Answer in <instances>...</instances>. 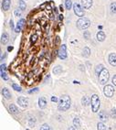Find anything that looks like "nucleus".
Masks as SVG:
<instances>
[{
  "mask_svg": "<svg viewBox=\"0 0 116 130\" xmlns=\"http://www.w3.org/2000/svg\"><path fill=\"white\" fill-rule=\"evenodd\" d=\"M70 104H71V100L70 97L68 95H62L59 103V110L61 111H67L70 107Z\"/></svg>",
  "mask_w": 116,
  "mask_h": 130,
  "instance_id": "1",
  "label": "nucleus"
},
{
  "mask_svg": "<svg viewBox=\"0 0 116 130\" xmlns=\"http://www.w3.org/2000/svg\"><path fill=\"white\" fill-rule=\"evenodd\" d=\"M91 109H92L93 113H97L100 108L101 102L100 98L97 94H93L91 98Z\"/></svg>",
  "mask_w": 116,
  "mask_h": 130,
  "instance_id": "2",
  "label": "nucleus"
},
{
  "mask_svg": "<svg viewBox=\"0 0 116 130\" xmlns=\"http://www.w3.org/2000/svg\"><path fill=\"white\" fill-rule=\"evenodd\" d=\"M109 78H110L109 71L104 68V69L102 71V72L99 74V82H100L101 84H105L107 82L109 81Z\"/></svg>",
  "mask_w": 116,
  "mask_h": 130,
  "instance_id": "3",
  "label": "nucleus"
},
{
  "mask_svg": "<svg viewBox=\"0 0 116 130\" xmlns=\"http://www.w3.org/2000/svg\"><path fill=\"white\" fill-rule=\"evenodd\" d=\"M91 25V21L89 20L88 19L83 18V19H80L79 20L77 21V27L80 29H86L87 28H89Z\"/></svg>",
  "mask_w": 116,
  "mask_h": 130,
  "instance_id": "4",
  "label": "nucleus"
},
{
  "mask_svg": "<svg viewBox=\"0 0 116 130\" xmlns=\"http://www.w3.org/2000/svg\"><path fill=\"white\" fill-rule=\"evenodd\" d=\"M103 93L107 97H111L114 93V88L111 85H106L103 88Z\"/></svg>",
  "mask_w": 116,
  "mask_h": 130,
  "instance_id": "5",
  "label": "nucleus"
},
{
  "mask_svg": "<svg viewBox=\"0 0 116 130\" xmlns=\"http://www.w3.org/2000/svg\"><path fill=\"white\" fill-rule=\"evenodd\" d=\"M73 9H74V13L77 15L78 17H83L84 16V11L82 9V7L78 4V3H75L73 5Z\"/></svg>",
  "mask_w": 116,
  "mask_h": 130,
  "instance_id": "6",
  "label": "nucleus"
},
{
  "mask_svg": "<svg viewBox=\"0 0 116 130\" xmlns=\"http://www.w3.org/2000/svg\"><path fill=\"white\" fill-rule=\"evenodd\" d=\"M59 58L61 60H65L67 58V47L66 45H61L59 51Z\"/></svg>",
  "mask_w": 116,
  "mask_h": 130,
  "instance_id": "7",
  "label": "nucleus"
},
{
  "mask_svg": "<svg viewBox=\"0 0 116 130\" xmlns=\"http://www.w3.org/2000/svg\"><path fill=\"white\" fill-rule=\"evenodd\" d=\"M17 103L18 105L22 107H27L28 105V100L25 97H19L17 99Z\"/></svg>",
  "mask_w": 116,
  "mask_h": 130,
  "instance_id": "8",
  "label": "nucleus"
},
{
  "mask_svg": "<svg viewBox=\"0 0 116 130\" xmlns=\"http://www.w3.org/2000/svg\"><path fill=\"white\" fill-rule=\"evenodd\" d=\"M25 19H20V20L18 21V23H17V25H16V28H15V31H16V33H18L21 31V29L24 28V26H25Z\"/></svg>",
  "mask_w": 116,
  "mask_h": 130,
  "instance_id": "9",
  "label": "nucleus"
},
{
  "mask_svg": "<svg viewBox=\"0 0 116 130\" xmlns=\"http://www.w3.org/2000/svg\"><path fill=\"white\" fill-rule=\"evenodd\" d=\"M99 118L102 122H105V121L108 120V114H107L106 112L104 110H102L99 113Z\"/></svg>",
  "mask_w": 116,
  "mask_h": 130,
  "instance_id": "10",
  "label": "nucleus"
},
{
  "mask_svg": "<svg viewBox=\"0 0 116 130\" xmlns=\"http://www.w3.org/2000/svg\"><path fill=\"white\" fill-rule=\"evenodd\" d=\"M10 4H11V1L10 0H3L2 1V9L4 11H7L9 9Z\"/></svg>",
  "mask_w": 116,
  "mask_h": 130,
  "instance_id": "11",
  "label": "nucleus"
},
{
  "mask_svg": "<svg viewBox=\"0 0 116 130\" xmlns=\"http://www.w3.org/2000/svg\"><path fill=\"white\" fill-rule=\"evenodd\" d=\"M0 72H1V77H2L5 81H7V80H8V77H7V72H6V65L5 64H1Z\"/></svg>",
  "mask_w": 116,
  "mask_h": 130,
  "instance_id": "12",
  "label": "nucleus"
},
{
  "mask_svg": "<svg viewBox=\"0 0 116 130\" xmlns=\"http://www.w3.org/2000/svg\"><path fill=\"white\" fill-rule=\"evenodd\" d=\"M109 62L111 66H116V54L111 53L109 55Z\"/></svg>",
  "mask_w": 116,
  "mask_h": 130,
  "instance_id": "13",
  "label": "nucleus"
},
{
  "mask_svg": "<svg viewBox=\"0 0 116 130\" xmlns=\"http://www.w3.org/2000/svg\"><path fill=\"white\" fill-rule=\"evenodd\" d=\"M2 94L6 99H7V100L11 99V93H10V92L8 91V89L7 88H3L2 89Z\"/></svg>",
  "mask_w": 116,
  "mask_h": 130,
  "instance_id": "14",
  "label": "nucleus"
},
{
  "mask_svg": "<svg viewBox=\"0 0 116 130\" xmlns=\"http://www.w3.org/2000/svg\"><path fill=\"white\" fill-rule=\"evenodd\" d=\"M81 4L84 8H90L92 5V0H81Z\"/></svg>",
  "mask_w": 116,
  "mask_h": 130,
  "instance_id": "15",
  "label": "nucleus"
},
{
  "mask_svg": "<svg viewBox=\"0 0 116 130\" xmlns=\"http://www.w3.org/2000/svg\"><path fill=\"white\" fill-rule=\"evenodd\" d=\"M9 40V36H8V34L7 33H3L2 36H1V43L2 44H7V41Z\"/></svg>",
  "mask_w": 116,
  "mask_h": 130,
  "instance_id": "16",
  "label": "nucleus"
},
{
  "mask_svg": "<svg viewBox=\"0 0 116 130\" xmlns=\"http://www.w3.org/2000/svg\"><path fill=\"white\" fill-rule=\"evenodd\" d=\"M38 105H40V108H45L47 105V102L46 100H45L44 97H41L38 99Z\"/></svg>",
  "mask_w": 116,
  "mask_h": 130,
  "instance_id": "17",
  "label": "nucleus"
},
{
  "mask_svg": "<svg viewBox=\"0 0 116 130\" xmlns=\"http://www.w3.org/2000/svg\"><path fill=\"white\" fill-rule=\"evenodd\" d=\"M90 102H91V99H90L88 96H83L82 99H81V104H82L84 106H87V105L90 104Z\"/></svg>",
  "mask_w": 116,
  "mask_h": 130,
  "instance_id": "18",
  "label": "nucleus"
},
{
  "mask_svg": "<svg viewBox=\"0 0 116 130\" xmlns=\"http://www.w3.org/2000/svg\"><path fill=\"white\" fill-rule=\"evenodd\" d=\"M97 40L99 41H103L105 40V34L104 32H102V31H100V32L97 33Z\"/></svg>",
  "mask_w": 116,
  "mask_h": 130,
  "instance_id": "19",
  "label": "nucleus"
},
{
  "mask_svg": "<svg viewBox=\"0 0 116 130\" xmlns=\"http://www.w3.org/2000/svg\"><path fill=\"white\" fill-rule=\"evenodd\" d=\"M9 111L11 112L12 114H17V113H18V109H17V107L15 105H9Z\"/></svg>",
  "mask_w": 116,
  "mask_h": 130,
  "instance_id": "20",
  "label": "nucleus"
},
{
  "mask_svg": "<svg viewBox=\"0 0 116 130\" xmlns=\"http://www.w3.org/2000/svg\"><path fill=\"white\" fill-rule=\"evenodd\" d=\"M61 72H62V67H61V66H60V65L56 66V67L53 69V73H54V74H60Z\"/></svg>",
  "mask_w": 116,
  "mask_h": 130,
  "instance_id": "21",
  "label": "nucleus"
},
{
  "mask_svg": "<svg viewBox=\"0 0 116 130\" xmlns=\"http://www.w3.org/2000/svg\"><path fill=\"white\" fill-rule=\"evenodd\" d=\"M103 69H104V68H103V65H102V64L97 65V66H96V68H95V73L97 75H99L101 72H102V71L103 70Z\"/></svg>",
  "mask_w": 116,
  "mask_h": 130,
  "instance_id": "22",
  "label": "nucleus"
},
{
  "mask_svg": "<svg viewBox=\"0 0 116 130\" xmlns=\"http://www.w3.org/2000/svg\"><path fill=\"white\" fill-rule=\"evenodd\" d=\"M73 125H74L75 127H77V128L81 127V121H80V118H78V117H75L74 120H73Z\"/></svg>",
  "mask_w": 116,
  "mask_h": 130,
  "instance_id": "23",
  "label": "nucleus"
},
{
  "mask_svg": "<svg viewBox=\"0 0 116 130\" xmlns=\"http://www.w3.org/2000/svg\"><path fill=\"white\" fill-rule=\"evenodd\" d=\"M97 129L98 130H106V125L103 124V122H100L97 125Z\"/></svg>",
  "mask_w": 116,
  "mask_h": 130,
  "instance_id": "24",
  "label": "nucleus"
},
{
  "mask_svg": "<svg viewBox=\"0 0 116 130\" xmlns=\"http://www.w3.org/2000/svg\"><path fill=\"white\" fill-rule=\"evenodd\" d=\"M18 5H19V8H20L22 11H23V10H25L26 7H27V6H26V3L24 2L23 0H19Z\"/></svg>",
  "mask_w": 116,
  "mask_h": 130,
  "instance_id": "25",
  "label": "nucleus"
},
{
  "mask_svg": "<svg viewBox=\"0 0 116 130\" xmlns=\"http://www.w3.org/2000/svg\"><path fill=\"white\" fill-rule=\"evenodd\" d=\"M82 55H83L84 57H89V56L91 55V50L89 49V48H84Z\"/></svg>",
  "mask_w": 116,
  "mask_h": 130,
  "instance_id": "26",
  "label": "nucleus"
},
{
  "mask_svg": "<svg viewBox=\"0 0 116 130\" xmlns=\"http://www.w3.org/2000/svg\"><path fill=\"white\" fill-rule=\"evenodd\" d=\"M35 123H36L35 117H29V118H28V125H30L31 127H33V126L35 125Z\"/></svg>",
  "mask_w": 116,
  "mask_h": 130,
  "instance_id": "27",
  "label": "nucleus"
},
{
  "mask_svg": "<svg viewBox=\"0 0 116 130\" xmlns=\"http://www.w3.org/2000/svg\"><path fill=\"white\" fill-rule=\"evenodd\" d=\"M65 6H66V9L70 10V8H71V6H72L71 0H66V1H65Z\"/></svg>",
  "mask_w": 116,
  "mask_h": 130,
  "instance_id": "28",
  "label": "nucleus"
},
{
  "mask_svg": "<svg viewBox=\"0 0 116 130\" xmlns=\"http://www.w3.org/2000/svg\"><path fill=\"white\" fill-rule=\"evenodd\" d=\"M12 88L14 89L15 91H16V92H21V91H22V89H21L20 86H18L17 84H12Z\"/></svg>",
  "mask_w": 116,
  "mask_h": 130,
  "instance_id": "29",
  "label": "nucleus"
},
{
  "mask_svg": "<svg viewBox=\"0 0 116 130\" xmlns=\"http://www.w3.org/2000/svg\"><path fill=\"white\" fill-rule=\"evenodd\" d=\"M111 11L112 13H116V3H111Z\"/></svg>",
  "mask_w": 116,
  "mask_h": 130,
  "instance_id": "30",
  "label": "nucleus"
},
{
  "mask_svg": "<svg viewBox=\"0 0 116 130\" xmlns=\"http://www.w3.org/2000/svg\"><path fill=\"white\" fill-rule=\"evenodd\" d=\"M40 130H50V129H49V125L48 124H44V125H42L40 126Z\"/></svg>",
  "mask_w": 116,
  "mask_h": 130,
  "instance_id": "31",
  "label": "nucleus"
},
{
  "mask_svg": "<svg viewBox=\"0 0 116 130\" xmlns=\"http://www.w3.org/2000/svg\"><path fill=\"white\" fill-rule=\"evenodd\" d=\"M37 40V34H33V35L31 36V42L34 44Z\"/></svg>",
  "mask_w": 116,
  "mask_h": 130,
  "instance_id": "32",
  "label": "nucleus"
},
{
  "mask_svg": "<svg viewBox=\"0 0 116 130\" xmlns=\"http://www.w3.org/2000/svg\"><path fill=\"white\" fill-rule=\"evenodd\" d=\"M111 116L112 118L116 119V110L114 109V108H112V109L111 110Z\"/></svg>",
  "mask_w": 116,
  "mask_h": 130,
  "instance_id": "33",
  "label": "nucleus"
},
{
  "mask_svg": "<svg viewBox=\"0 0 116 130\" xmlns=\"http://www.w3.org/2000/svg\"><path fill=\"white\" fill-rule=\"evenodd\" d=\"M14 14H15V16H16V17H21V15H22V10H19V9H16V10H15V12H14Z\"/></svg>",
  "mask_w": 116,
  "mask_h": 130,
  "instance_id": "34",
  "label": "nucleus"
},
{
  "mask_svg": "<svg viewBox=\"0 0 116 130\" xmlns=\"http://www.w3.org/2000/svg\"><path fill=\"white\" fill-rule=\"evenodd\" d=\"M84 38H85L86 40H88L89 38H90V32L89 31H84Z\"/></svg>",
  "mask_w": 116,
  "mask_h": 130,
  "instance_id": "35",
  "label": "nucleus"
},
{
  "mask_svg": "<svg viewBox=\"0 0 116 130\" xmlns=\"http://www.w3.org/2000/svg\"><path fill=\"white\" fill-rule=\"evenodd\" d=\"M37 92H38V89H37V88H34V89H32V90L28 91V93H37Z\"/></svg>",
  "mask_w": 116,
  "mask_h": 130,
  "instance_id": "36",
  "label": "nucleus"
},
{
  "mask_svg": "<svg viewBox=\"0 0 116 130\" xmlns=\"http://www.w3.org/2000/svg\"><path fill=\"white\" fill-rule=\"evenodd\" d=\"M111 82H112V84L116 86V75H114V76L112 77V80H111Z\"/></svg>",
  "mask_w": 116,
  "mask_h": 130,
  "instance_id": "37",
  "label": "nucleus"
},
{
  "mask_svg": "<svg viewBox=\"0 0 116 130\" xmlns=\"http://www.w3.org/2000/svg\"><path fill=\"white\" fill-rule=\"evenodd\" d=\"M51 101H52V102H58V98L56 97V96H52V97H51Z\"/></svg>",
  "mask_w": 116,
  "mask_h": 130,
  "instance_id": "38",
  "label": "nucleus"
},
{
  "mask_svg": "<svg viewBox=\"0 0 116 130\" xmlns=\"http://www.w3.org/2000/svg\"><path fill=\"white\" fill-rule=\"evenodd\" d=\"M68 130H75V128H74V127H72V126H70V127L68 128Z\"/></svg>",
  "mask_w": 116,
  "mask_h": 130,
  "instance_id": "39",
  "label": "nucleus"
},
{
  "mask_svg": "<svg viewBox=\"0 0 116 130\" xmlns=\"http://www.w3.org/2000/svg\"><path fill=\"white\" fill-rule=\"evenodd\" d=\"M8 51H12V50H13V47H8Z\"/></svg>",
  "mask_w": 116,
  "mask_h": 130,
  "instance_id": "40",
  "label": "nucleus"
},
{
  "mask_svg": "<svg viewBox=\"0 0 116 130\" xmlns=\"http://www.w3.org/2000/svg\"><path fill=\"white\" fill-rule=\"evenodd\" d=\"M63 19V16L62 15H60V20H62Z\"/></svg>",
  "mask_w": 116,
  "mask_h": 130,
  "instance_id": "41",
  "label": "nucleus"
},
{
  "mask_svg": "<svg viewBox=\"0 0 116 130\" xmlns=\"http://www.w3.org/2000/svg\"><path fill=\"white\" fill-rule=\"evenodd\" d=\"M26 130H29V129H26Z\"/></svg>",
  "mask_w": 116,
  "mask_h": 130,
  "instance_id": "42",
  "label": "nucleus"
},
{
  "mask_svg": "<svg viewBox=\"0 0 116 130\" xmlns=\"http://www.w3.org/2000/svg\"><path fill=\"white\" fill-rule=\"evenodd\" d=\"M50 130H52V129H50Z\"/></svg>",
  "mask_w": 116,
  "mask_h": 130,
  "instance_id": "43",
  "label": "nucleus"
}]
</instances>
